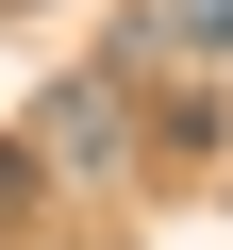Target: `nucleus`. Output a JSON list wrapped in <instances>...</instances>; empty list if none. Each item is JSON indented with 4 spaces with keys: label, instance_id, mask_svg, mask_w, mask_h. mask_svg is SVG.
<instances>
[{
    "label": "nucleus",
    "instance_id": "nucleus-1",
    "mask_svg": "<svg viewBox=\"0 0 233 250\" xmlns=\"http://www.w3.org/2000/svg\"><path fill=\"white\" fill-rule=\"evenodd\" d=\"M50 167H116V134H134V117H116V83H50Z\"/></svg>",
    "mask_w": 233,
    "mask_h": 250
},
{
    "label": "nucleus",
    "instance_id": "nucleus-2",
    "mask_svg": "<svg viewBox=\"0 0 233 250\" xmlns=\"http://www.w3.org/2000/svg\"><path fill=\"white\" fill-rule=\"evenodd\" d=\"M134 50H233V0H134Z\"/></svg>",
    "mask_w": 233,
    "mask_h": 250
},
{
    "label": "nucleus",
    "instance_id": "nucleus-3",
    "mask_svg": "<svg viewBox=\"0 0 233 250\" xmlns=\"http://www.w3.org/2000/svg\"><path fill=\"white\" fill-rule=\"evenodd\" d=\"M17 184H34V150H17V134H0V217H17Z\"/></svg>",
    "mask_w": 233,
    "mask_h": 250
}]
</instances>
